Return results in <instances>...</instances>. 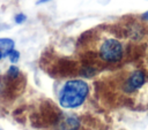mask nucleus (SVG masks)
I'll list each match as a JSON object with an SVG mask.
<instances>
[{"label": "nucleus", "mask_w": 148, "mask_h": 130, "mask_svg": "<svg viewBox=\"0 0 148 130\" xmlns=\"http://www.w3.org/2000/svg\"><path fill=\"white\" fill-rule=\"evenodd\" d=\"M88 94V85L81 79L68 81L59 93V102L64 108L79 107Z\"/></svg>", "instance_id": "obj_1"}, {"label": "nucleus", "mask_w": 148, "mask_h": 130, "mask_svg": "<svg viewBox=\"0 0 148 130\" xmlns=\"http://www.w3.org/2000/svg\"><path fill=\"white\" fill-rule=\"evenodd\" d=\"M99 56L108 62H114L121 59L123 56V45L120 41L113 38L104 39L98 47Z\"/></svg>", "instance_id": "obj_2"}, {"label": "nucleus", "mask_w": 148, "mask_h": 130, "mask_svg": "<svg viewBox=\"0 0 148 130\" xmlns=\"http://www.w3.org/2000/svg\"><path fill=\"white\" fill-rule=\"evenodd\" d=\"M143 83H145V75H143V72L140 71V70H135L134 72H132V75L126 81V83L124 85V90L127 91V92L135 91L136 89L141 87Z\"/></svg>", "instance_id": "obj_3"}, {"label": "nucleus", "mask_w": 148, "mask_h": 130, "mask_svg": "<svg viewBox=\"0 0 148 130\" xmlns=\"http://www.w3.org/2000/svg\"><path fill=\"white\" fill-rule=\"evenodd\" d=\"M14 48V41L8 38H0V49L2 51L3 58L8 56V53Z\"/></svg>", "instance_id": "obj_4"}, {"label": "nucleus", "mask_w": 148, "mask_h": 130, "mask_svg": "<svg viewBox=\"0 0 148 130\" xmlns=\"http://www.w3.org/2000/svg\"><path fill=\"white\" fill-rule=\"evenodd\" d=\"M8 58L10 59V62L15 63V62H17V61H18V58H20V53L13 48V49H12V51L8 53Z\"/></svg>", "instance_id": "obj_5"}, {"label": "nucleus", "mask_w": 148, "mask_h": 130, "mask_svg": "<svg viewBox=\"0 0 148 130\" xmlns=\"http://www.w3.org/2000/svg\"><path fill=\"white\" fill-rule=\"evenodd\" d=\"M25 21V15H23V14H18V15H16L15 16V22L16 23H23Z\"/></svg>", "instance_id": "obj_6"}, {"label": "nucleus", "mask_w": 148, "mask_h": 130, "mask_svg": "<svg viewBox=\"0 0 148 130\" xmlns=\"http://www.w3.org/2000/svg\"><path fill=\"white\" fill-rule=\"evenodd\" d=\"M143 17H145V18H147V20H148V12H147V13H145V14H143Z\"/></svg>", "instance_id": "obj_7"}, {"label": "nucleus", "mask_w": 148, "mask_h": 130, "mask_svg": "<svg viewBox=\"0 0 148 130\" xmlns=\"http://www.w3.org/2000/svg\"><path fill=\"white\" fill-rule=\"evenodd\" d=\"M2 58H3V54H2V51H1V49H0V60H1V59H2Z\"/></svg>", "instance_id": "obj_8"}, {"label": "nucleus", "mask_w": 148, "mask_h": 130, "mask_svg": "<svg viewBox=\"0 0 148 130\" xmlns=\"http://www.w3.org/2000/svg\"><path fill=\"white\" fill-rule=\"evenodd\" d=\"M45 1H49V0H38L39 3H40V2H45Z\"/></svg>", "instance_id": "obj_9"}]
</instances>
